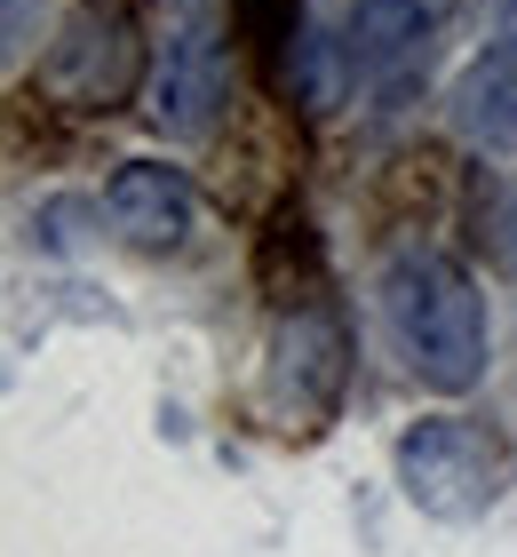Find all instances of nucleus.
<instances>
[{
  "label": "nucleus",
  "mask_w": 517,
  "mask_h": 557,
  "mask_svg": "<svg viewBox=\"0 0 517 557\" xmlns=\"http://www.w3.org/2000/svg\"><path fill=\"white\" fill-rule=\"evenodd\" d=\"M454 128L478 151H517V40H494L454 88Z\"/></svg>",
  "instance_id": "0eeeda50"
},
{
  "label": "nucleus",
  "mask_w": 517,
  "mask_h": 557,
  "mask_svg": "<svg viewBox=\"0 0 517 557\" xmlns=\"http://www.w3.org/2000/svg\"><path fill=\"white\" fill-rule=\"evenodd\" d=\"M144 88V24L127 0H81L64 16L57 48L40 64V96H57L64 112H120Z\"/></svg>",
  "instance_id": "f03ea898"
},
{
  "label": "nucleus",
  "mask_w": 517,
  "mask_h": 557,
  "mask_svg": "<svg viewBox=\"0 0 517 557\" xmlns=\"http://www.w3.org/2000/svg\"><path fill=\"white\" fill-rule=\"evenodd\" d=\"M103 208L136 247H184L192 239V215H199V191L184 184V168H160V160H120L112 184H103Z\"/></svg>",
  "instance_id": "423d86ee"
},
{
  "label": "nucleus",
  "mask_w": 517,
  "mask_h": 557,
  "mask_svg": "<svg viewBox=\"0 0 517 557\" xmlns=\"http://www.w3.org/2000/svg\"><path fill=\"white\" fill-rule=\"evenodd\" d=\"M494 16H517V0H494Z\"/></svg>",
  "instance_id": "9b49d317"
},
{
  "label": "nucleus",
  "mask_w": 517,
  "mask_h": 557,
  "mask_svg": "<svg viewBox=\"0 0 517 557\" xmlns=\"http://www.w3.org/2000/svg\"><path fill=\"white\" fill-rule=\"evenodd\" d=\"M502 247H509V263H517V191H509V208H502Z\"/></svg>",
  "instance_id": "9d476101"
},
{
  "label": "nucleus",
  "mask_w": 517,
  "mask_h": 557,
  "mask_svg": "<svg viewBox=\"0 0 517 557\" xmlns=\"http://www.w3.org/2000/svg\"><path fill=\"white\" fill-rule=\"evenodd\" d=\"M343 383H350V335L327 302H295V319L279 326V350H271V407L287 430H327L334 407H343Z\"/></svg>",
  "instance_id": "20e7f679"
},
{
  "label": "nucleus",
  "mask_w": 517,
  "mask_h": 557,
  "mask_svg": "<svg viewBox=\"0 0 517 557\" xmlns=\"http://www.w3.org/2000/svg\"><path fill=\"white\" fill-rule=\"evenodd\" d=\"M454 0H350V48H358V64H374V72H391L406 57H422L430 33L446 24Z\"/></svg>",
  "instance_id": "6e6552de"
},
{
  "label": "nucleus",
  "mask_w": 517,
  "mask_h": 557,
  "mask_svg": "<svg viewBox=\"0 0 517 557\" xmlns=\"http://www.w3.org/2000/svg\"><path fill=\"white\" fill-rule=\"evenodd\" d=\"M231 104V64H223V40L216 33H175L160 72H151V120L160 136H216V120Z\"/></svg>",
  "instance_id": "39448f33"
},
{
  "label": "nucleus",
  "mask_w": 517,
  "mask_h": 557,
  "mask_svg": "<svg viewBox=\"0 0 517 557\" xmlns=\"http://www.w3.org/2000/svg\"><path fill=\"white\" fill-rule=\"evenodd\" d=\"M279 88H287L310 120L334 112V104H343V48L319 40V33H295L287 48H279Z\"/></svg>",
  "instance_id": "1a4fd4ad"
},
{
  "label": "nucleus",
  "mask_w": 517,
  "mask_h": 557,
  "mask_svg": "<svg viewBox=\"0 0 517 557\" xmlns=\"http://www.w3.org/2000/svg\"><path fill=\"white\" fill-rule=\"evenodd\" d=\"M382 319L430 391L454 398L485 374V295L454 256H430V247L398 256L382 271Z\"/></svg>",
  "instance_id": "f257e3e1"
},
{
  "label": "nucleus",
  "mask_w": 517,
  "mask_h": 557,
  "mask_svg": "<svg viewBox=\"0 0 517 557\" xmlns=\"http://www.w3.org/2000/svg\"><path fill=\"white\" fill-rule=\"evenodd\" d=\"M398 486L406 502L422 518H485L502 502L509 486V462H502V446L485 438L478 422H461V414H430V422H414L406 438H398Z\"/></svg>",
  "instance_id": "7ed1b4c3"
}]
</instances>
